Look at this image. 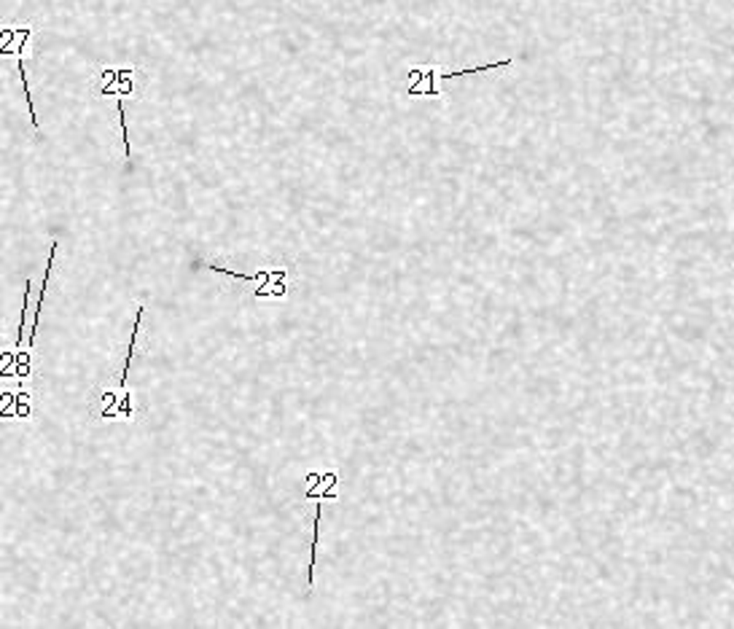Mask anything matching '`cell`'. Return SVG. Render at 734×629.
Instances as JSON below:
<instances>
[{"label":"cell","mask_w":734,"mask_h":629,"mask_svg":"<svg viewBox=\"0 0 734 629\" xmlns=\"http://www.w3.org/2000/svg\"><path fill=\"white\" fill-rule=\"evenodd\" d=\"M320 517H323V506L318 503L315 508V530H312V544H309V565H307V589H312V576H315V554H318V535H320Z\"/></svg>","instance_id":"6da1fadb"}]
</instances>
